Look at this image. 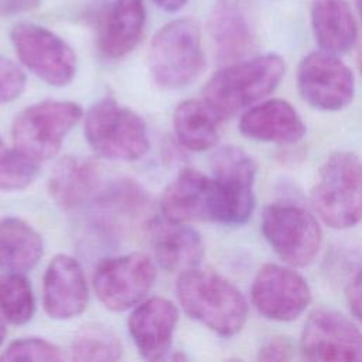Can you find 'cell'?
<instances>
[{
  "instance_id": "26",
  "label": "cell",
  "mask_w": 362,
  "mask_h": 362,
  "mask_svg": "<svg viewBox=\"0 0 362 362\" xmlns=\"http://www.w3.org/2000/svg\"><path fill=\"white\" fill-rule=\"evenodd\" d=\"M35 311V300L30 281L23 273L0 274V314L11 324L28 322Z\"/></svg>"
},
{
  "instance_id": "4",
  "label": "cell",
  "mask_w": 362,
  "mask_h": 362,
  "mask_svg": "<svg viewBox=\"0 0 362 362\" xmlns=\"http://www.w3.org/2000/svg\"><path fill=\"white\" fill-rule=\"evenodd\" d=\"M148 66L154 81L168 89L194 82L205 68L201 33L191 18H177L161 27L148 51Z\"/></svg>"
},
{
  "instance_id": "7",
  "label": "cell",
  "mask_w": 362,
  "mask_h": 362,
  "mask_svg": "<svg viewBox=\"0 0 362 362\" xmlns=\"http://www.w3.org/2000/svg\"><path fill=\"white\" fill-rule=\"evenodd\" d=\"M257 165L242 148L225 146L212 156L216 192V222L239 226L249 221L255 209L253 185Z\"/></svg>"
},
{
  "instance_id": "18",
  "label": "cell",
  "mask_w": 362,
  "mask_h": 362,
  "mask_svg": "<svg viewBox=\"0 0 362 362\" xmlns=\"http://www.w3.org/2000/svg\"><path fill=\"white\" fill-rule=\"evenodd\" d=\"M239 130L252 140L288 144L304 136L305 126L287 100L270 99L246 110L240 117Z\"/></svg>"
},
{
  "instance_id": "5",
  "label": "cell",
  "mask_w": 362,
  "mask_h": 362,
  "mask_svg": "<svg viewBox=\"0 0 362 362\" xmlns=\"http://www.w3.org/2000/svg\"><path fill=\"white\" fill-rule=\"evenodd\" d=\"M85 139L102 157L133 161L148 150L144 120L112 98L95 102L85 115Z\"/></svg>"
},
{
  "instance_id": "19",
  "label": "cell",
  "mask_w": 362,
  "mask_h": 362,
  "mask_svg": "<svg viewBox=\"0 0 362 362\" xmlns=\"http://www.w3.org/2000/svg\"><path fill=\"white\" fill-rule=\"evenodd\" d=\"M144 25L143 0H113L99 24V51L109 59L123 58L139 44Z\"/></svg>"
},
{
  "instance_id": "35",
  "label": "cell",
  "mask_w": 362,
  "mask_h": 362,
  "mask_svg": "<svg viewBox=\"0 0 362 362\" xmlns=\"http://www.w3.org/2000/svg\"><path fill=\"white\" fill-rule=\"evenodd\" d=\"M4 338H6V325H4L3 317H0V346H1L3 341H4Z\"/></svg>"
},
{
  "instance_id": "11",
  "label": "cell",
  "mask_w": 362,
  "mask_h": 362,
  "mask_svg": "<svg viewBox=\"0 0 362 362\" xmlns=\"http://www.w3.org/2000/svg\"><path fill=\"white\" fill-rule=\"evenodd\" d=\"M301 98L313 107L337 112L348 106L355 95L352 71L337 54L320 49L305 55L297 69Z\"/></svg>"
},
{
  "instance_id": "1",
  "label": "cell",
  "mask_w": 362,
  "mask_h": 362,
  "mask_svg": "<svg viewBox=\"0 0 362 362\" xmlns=\"http://www.w3.org/2000/svg\"><path fill=\"white\" fill-rule=\"evenodd\" d=\"M284 71L286 64L277 54L240 59L215 72L204 85L202 98L221 119H226L270 95Z\"/></svg>"
},
{
  "instance_id": "31",
  "label": "cell",
  "mask_w": 362,
  "mask_h": 362,
  "mask_svg": "<svg viewBox=\"0 0 362 362\" xmlns=\"http://www.w3.org/2000/svg\"><path fill=\"white\" fill-rule=\"evenodd\" d=\"M294 346L284 337H272L263 342L257 358L260 361H288L293 358Z\"/></svg>"
},
{
  "instance_id": "34",
  "label": "cell",
  "mask_w": 362,
  "mask_h": 362,
  "mask_svg": "<svg viewBox=\"0 0 362 362\" xmlns=\"http://www.w3.org/2000/svg\"><path fill=\"white\" fill-rule=\"evenodd\" d=\"M161 10H165V11H178L180 8H182L185 6V3L188 0H153Z\"/></svg>"
},
{
  "instance_id": "24",
  "label": "cell",
  "mask_w": 362,
  "mask_h": 362,
  "mask_svg": "<svg viewBox=\"0 0 362 362\" xmlns=\"http://www.w3.org/2000/svg\"><path fill=\"white\" fill-rule=\"evenodd\" d=\"M219 120L221 117L204 99H188L174 112V130L185 148L205 151L219 140Z\"/></svg>"
},
{
  "instance_id": "23",
  "label": "cell",
  "mask_w": 362,
  "mask_h": 362,
  "mask_svg": "<svg viewBox=\"0 0 362 362\" xmlns=\"http://www.w3.org/2000/svg\"><path fill=\"white\" fill-rule=\"evenodd\" d=\"M42 239L25 221L16 216L0 218V269L25 273L42 256Z\"/></svg>"
},
{
  "instance_id": "25",
  "label": "cell",
  "mask_w": 362,
  "mask_h": 362,
  "mask_svg": "<svg viewBox=\"0 0 362 362\" xmlns=\"http://www.w3.org/2000/svg\"><path fill=\"white\" fill-rule=\"evenodd\" d=\"M93 202L102 225L116 226L117 221L136 219L147 209V194L132 180H120L102 187Z\"/></svg>"
},
{
  "instance_id": "16",
  "label": "cell",
  "mask_w": 362,
  "mask_h": 362,
  "mask_svg": "<svg viewBox=\"0 0 362 362\" xmlns=\"http://www.w3.org/2000/svg\"><path fill=\"white\" fill-rule=\"evenodd\" d=\"M177 321V307L167 298L153 297L139 304L127 321L139 354L148 361L163 359L171 346Z\"/></svg>"
},
{
  "instance_id": "28",
  "label": "cell",
  "mask_w": 362,
  "mask_h": 362,
  "mask_svg": "<svg viewBox=\"0 0 362 362\" xmlns=\"http://www.w3.org/2000/svg\"><path fill=\"white\" fill-rule=\"evenodd\" d=\"M38 173L37 163L10 148L0 136V189L14 191L25 188Z\"/></svg>"
},
{
  "instance_id": "20",
  "label": "cell",
  "mask_w": 362,
  "mask_h": 362,
  "mask_svg": "<svg viewBox=\"0 0 362 362\" xmlns=\"http://www.w3.org/2000/svg\"><path fill=\"white\" fill-rule=\"evenodd\" d=\"M102 187L100 167L92 160L72 156L59 160L48 181L49 195L64 209L93 199Z\"/></svg>"
},
{
  "instance_id": "9",
  "label": "cell",
  "mask_w": 362,
  "mask_h": 362,
  "mask_svg": "<svg viewBox=\"0 0 362 362\" xmlns=\"http://www.w3.org/2000/svg\"><path fill=\"white\" fill-rule=\"evenodd\" d=\"M10 40L20 61L48 85L65 86L74 79L76 55L51 30L34 23H18L13 27Z\"/></svg>"
},
{
  "instance_id": "21",
  "label": "cell",
  "mask_w": 362,
  "mask_h": 362,
  "mask_svg": "<svg viewBox=\"0 0 362 362\" xmlns=\"http://www.w3.org/2000/svg\"><path fill=\"white\" fill-rule=\"evenodd\" d=\"M150 240L157 263L170 273H184L195 269L204 256V243L199 233L182 223L167 221L165 223L153 225Z\"/></svg>"
},
{
  "instance_id": "27",
  "label": "cell",
  "mask_w": 362,
  "mask_h": 362,
  "mask_svg": "<svg viewBox=\"0 0 362 362\" xmlns=\"http://www.w3.org/2000/svg\"><path fill=\"white\" fill-rule=\"evenodd\" d=\"M69 352L74 361H116L122 356V344L110 329L95 324L83 327Z\"/></svg>"
},
{
  "instance_id": "33",
  "label": "cell",
  "mask_w": 362,
  "mask_h": 362,
  "mask_svg": "<svg viewBox=\"0 0 362 362\" xmlns=\"http://www.w3.org/2000/svg\"><path fill=\"white\" fill-rule=\"evenodd\" d=\"M41 0H0V17H11L35 10Z\"/></svg>"
},
{
  "instance_id": "2",
  "label": "cell",
  "mask_w": 362,
  "mask_h": 362,
  "mask_svg": "<svg viewBox=\"0 0 362 362\" xmlns=\"http://www.w3.org/2000/svg\"><path fill=\"white\" fill-rule=\"evenodd\" d=\"M177 297L184 311L222 337L238 334L247 318L243 294L222 276L191 269L180 273Z\"/></svg>"
},
{
  "instance_id": "13",
  "label": "cell",
  "mask_w": 362,
  "mask_h": 362,
  "mask_svg": "<svg viewBox=\"0 0 362 362\" xmlns=\"http://www.w3.org/2000/svg\"><path fill=\"white\" fill-rule=\"evenodd\" d=\"M256 310L273 321H293L311 303L307 280L287 266L267 263L257 272L252 290Z\"/></svg>"
},
{
  "instance_id": "15",
  "label": "cell",
  "mask_w": 362,
  "mask_h": 362,
  "mask_svg": "<svg viewBox=\"0 0 362 362\" xmlns=\"http://www.w3.org/2000/svg\"><path fill=\"white\" fill-rule=\"evenodd\" d=\"M88 286L82 267L69 255L55 256L44 273L42 305L55 320L79 315L88 304Z\"/></svg>"
},
{
  "instance_id": "10",
  "label": "cell",
  "mask_w": 362,
  "mask_h": 362,
  "mask_svg": "<svg viewBox=\"0 0 362 362\" xmlns=\"http://www.w3.org/2000/svg\"><path fill=\"white\" fill-rule=\"evenodd\" d=\"M156 280V266L144 253L109 257L93 274V290L99 301L112 311H124L139 304Z\"/></svg>"
},
{
  "instance_id": "3",
  "label": "cell",
  "mask_w": 362,
  "mask_h": 362,
  "mask_svg": "<svg viewBox=\"0 0 362 362\" xmlns=\"http://www.w3.org/2000/svg\"><path fill=\"white\" fill-rule=\"evenodd\" d=\"M325 225L348 229L362 221V161L355 153L335 151L322 164L311 192Z\"/></svg>"
},
{
  "instance_id": "37",
  "label": "cell",
  "mask_w": 362,
  "mask_h": 362,
  "mask_svg": "<svg viewBox=\"0 0 362 362\" xmlns=\"http://www.w3.org/2000/svg\"><path fill=\"white\" fill-rule=\"evenodd\" d=\"M359 62H361V68H362V44H361V49H359Z\"/></svg>"
},
{
  "instance_id": "17",
  "label": "cell",
  "mask_w": 362,
  "mask_h": 362,
  "mask_svg": "<svg viewBox=\"0 0 362 362\" xmlns=\"http://www.w3.org/2000/svg\"><path fill=\"white\" fill-rule=\"evenodd\" d=\"M208 33L221 62H236L250 52L255 34L242 0H215L208 16Z\"/></svg>"
},
{
  "instance_id": "8",
  "label": "cell",
  "mask_w": 362,
  "mask_h": 362,
  "mask_svg": "<svg viewBox=\"0 0 362 362\" xmlns=\"http://www.w3.org/2000/svg\"><path fill=\"white\" fill-rule=\"evenodd\" d=\"M262 232L279 257L294 267L313 263L322 242L317 219L304 208L291 204L266 206Z\"/></svg>"
},
{
  "instance_id": "12",
  "label": "cell",
  "mask_w": 362,
  "mask_h": 362,
  "mask_svg": "<svg viewBox=\"0 0 362 362\" xmlns=\"http://www.w3.org/2000/svg\"><path fill=\"white\" fill-rule=\"evenodd\" d=\"M300 352L307 361H362V331L345 315L317 308L304 324Z\"/></svg>"
},
{
  "instance_id": "14",
  "label": "cell",
  "mask_w": 362,
  "mask_h": 362,
  "mask_svg": "<svg viewBox=\"0 0 362 362\" xmlns=\"http://www.w3.org/2000/svg\"><path fill=\"white\" fill-rule=\"evenodd\" d=\"M160 208L167 221L216 222V192L214 178L194 168H182L164 189Z\"/></svg>"
},
{
  "instance_id": "32",
  "label": "cell",
  "mask_w": 362,
  "mask_h": 362,
  "mask_svg": "<svg viewBox=\"0 0 362 362\" xmlns=\"http://www.w3.org/2000/svg\"><path fill=\"white\" fill-rule=\"evenodd\" d=\"M345 296L349 310L359 321H362V269L358 270L346 284Z\"/></svg>"
},
{
  "instance_id": "30",
  "label": "cell",
  "mask_w": 362,
  "mask_h": 362,
  "mask_svg": "<svg viewBox=\"0 0 362 362\" xmlns=\"http://www.w3.org/2000/svg\"><path fill=\"white\" fill-rule=\"evenodd\" d=\"M24 71L11 59L0 57V103L18 98L25 88Z\"/></svg>"
},
{
  "instance_id": "36",
  "label": "cell",
  "mask_w": 362,
  "mask_h": 362,
  "mask_svg": "<svg viewBox=\"0 0 362 362\" xmlns=\"http://www.w3.org/2000/svg\"><path fill=\"white\" fill-rule=\"evenodd\" d=\"M354 4H355V7H356L359 16L362 17V0H354Z\"/></svg>"
},
{
  "instance_id": "6",
  "label": "cell",
  "mask_w": 362,
  "mask_h": 362,
  "mask_svg": "<svg viewBox=\"0 0 362 362\" xmlns=\"http://www.w3.org/2000/svg\"><path fill=\"white\" fill-rule=\"evenodd\" d=\"M82 117L79 105L64 100L34 103L14 119V148L28 160L45 161L58 154L65 136Z\"/></svg>"
},
{
  "instance_id": "22",
  "label": "cell",
  "mask_w": 362,
  "mask_h": 362,
  "mask_svg": "<svg viewBox=\"0 0 362 362\" xmlns=\"http://www.w3.org/2000/svg\"><path fill=\"white\" fill-rule=\"evenodd\" d=\"M311 27L320 48L337 55L358 40V25L348 0H311Z\"/></svg>"
},
{
  "instance_id": "29",
  "label": "cell",
  "mask_w": 362,
  "mask_h": 362,
  "mask_svg": "<svg viewBox=\"0 0 362 362\" xmlns=\"http://www.w3.org/2000/svg\"><path fill=\"white\" fill-rule=\"evenodd\" d=\"M61 349L41 338H21L11 342L0 355V361H62Z\"/></svg>"
}]
</instances>
